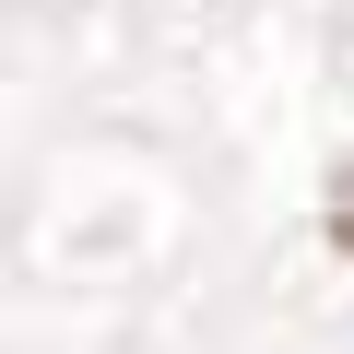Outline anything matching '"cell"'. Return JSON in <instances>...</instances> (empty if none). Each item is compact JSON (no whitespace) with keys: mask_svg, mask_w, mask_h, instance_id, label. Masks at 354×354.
Wrapping results in <instances>:
<instances>
[{"mask_svg":"<svg viewBox=\"0 0 354 354\" xmlns=\"http://www.w3.org/2000/svg\"><path fill=\"white\" fill-rule=\"evenodd\" d=\"M319 225H330V248H342V260H354V153H342V165H330V201H319Z\"/></svg>","mask_w":354,"mask_h":354,"instance_id":"6da1fadb","label":"cell"}]
</instances>
